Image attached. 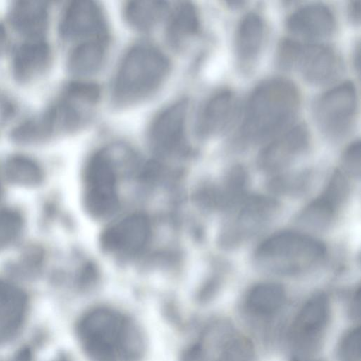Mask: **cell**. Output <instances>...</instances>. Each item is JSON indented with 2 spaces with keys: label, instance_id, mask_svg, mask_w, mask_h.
Instances as JSON below:
<instances>
[{
  "label": "cell",
  "instance_id": "6da1fadb",
  "mask_svg": "<svg viewBox=\"0 0 361 361\" xmlns=\"http://www.w3.org/2000/svg\"><path fill=\"white\" fill-rule=\"evenodd\" d=\"M300 94L293 82L272 78L251 93L239 129L241 145L268 142L291 127L298 114Z\"/></svg>",
  "mask_w": 361,
  "mask_h": 361
},
{
  "label": "cell",
  "instance_id": "7a4b0ae2",
  "mask_svg": "<svg viewBox=\"0 0 361 361\" xmlns=\"http://www.w3.org/2000/svg\"><path fill=\"white\" fill-rule=\"evenodd\" d=\"M76 334L92 361H137L144 350L139 328L126 314L111 308L87 312L78 322Z\"/></svg>",
  "mask_w": 361,
  "mask_h": 361
},
{
  "label": "cell",
  "instance_id": "3957f363",
  "mask_svg": "<svg viewBox=\"0 0 361 361\" xmlns=\"http://www.w3.org/2000/svg\"><path fill=\"white\" fill-rule=\"evenodd\" d=\"M170 61L159 49L139 43L124 54L116 71L112 100L116 107L137 104L152 96L166 80Z\"/></svg>",
  "mask_w": 361,
  "mask_h": 361
},
{
  "label": "cell",
  "instance_id": "277c9868",
  "mask_svg": "<svg viewBox=\"0 0 361 361\" xmlns=\"http://www.w3.org/2000/svg\"><path fill=\"white\" fill-rule=\"evenodd\" d=\"M326 247L308 234L293 231L276 233L257 247V266L268 272L293 276L317 266L326 256Z\"/></svg>",
  "mask_w": 361,
  "mask_h": 361
},
{
  "label": "cell",
  "instance_id": "5b68a950",
  "mask_svg": "<svg viewBox=\"0 0 361 361\" xmlns=\"http://www.w3.org/2000/svg\"><path fill=\"white\" fill-rule=\"evenodd\" d=\"M276 63L284 71H296L308 83L325 85L342 74L341 57L333 47L321 43L284 38L277 46Z\"/></svg>",
  "mask_w": 361,
  "mask_h": 361
},
{
  "label": "cell",
  "instance_id": "8992f818",
  "mask_svg": "<svg viewBox=\"0 0 361 361\" xmlns=\"http://www.w3.org/2000/svg\"><path fill=\"white\" fill-rule=\"evenodd\" d=\"M99 98L100 89L94 83L76 81L66 85L45 110L54 136L75 133L87 126Z\"/></svg>",
  "mask_w": 361,
  "mask_h": 361
},
{
  "label": "cell",
  "instance_id": "52a82bcc",
  "mask_svg": "<svg viewBox=\"0 0 361 361\" xmlns=\"http://www.w3.org/2000/svg\"><path fill=\"white\" fill-rule=\"evenodd\" d=\"M357 113V95L350 81L342 82L324 92L312 105L317 127L331 141H341L350 134Z\"/></svg>",
  "mask_w": 361,
  "mask_h": 361
},
{
  "label": "cell",
  "instance_id": "ba28073f",
  "mask_svg": "<svg viewBox=\"0 0 361 361\" xmlns=\"http://www.w3.org/2000/svg\"><path fill=\"white\" fill-rule=\"evenodd\" d=\"M278 202L264 195L245 197L235 207L224 224L219 241L225 249L240 245L255 235L275 216Z\"/></svg>",
  "mask_w": 361,
  "mask_h": 361
},
{
  "label": "cell",
  "instance_id": "9c48e42d",
  "mask_svg": "<svg viewBox=\"0 0 361 361\" xmlns=\"http://www.w3.org/2000/svg\"><path fill=\"white\" fill-rule=\"evenodd\" d=\"M85 200L94 216H104L118 205L116 173L111 152L104 149L89 160L85 172Z\"/></svg>",
  "mask_w": 361,
  "mask_h": 361
},
{
  "label": "cell",
  "instance_id": "30bf717a",
  "mask_svg": "<svg viewBox=\"0 0 361 361\" xmlns=\"http://www.w3.org/2000/svg\"><path fill=\"white\" fill-rule=\"evenodd\" d=\"M330 315V301L324 293L314 294L304 303L288 334L290 345L297 355L303 358L319 348Z\"/></svg>",
  "mask_w": 361,
  "mask_h": 361
},
{
  "label": "cell",
  "instance_id": "8fae6325",
  "mask_svg": "<svg viewBox=\"0 0 361 361\" xmlns=\"http://www.w3.org/2000/svg\"><path fill=\"white\" fill-rule=\"evenodd\" d=\"M188 109V100L180 99L155 117L149 130V142L155 152L173 155L186 149Z\"/></svg>",
  "mask_w": 361,
  "mask_h": 361
},
{
  "label": "cell",
  "instance_id": "7c38bea8",
  "mask_svg": "<svg viewBox=\"0 0 361 361\" xmlns=\"http://www.w3.org/2000/svg\"><path fill=\"white\" fill-rule=\"evenodd\" d=\"M59 33L68 40H107V25L102 8L93 1L70 2L61 18Z\"/></svg>",
  "mask_w": 361,
  "mask_h": 361
},
{
  "label": "cell",
  "instance_id": "4fadbf2b",
  "mask_svg": "<svg viewBox=\"0 0 361 361\" xmlns=\"http://www.w3.org/2000/svg\"><path fill=\"white\" fill-rule=\"evenodd\" d=\"M310 145V133L304 123L291 126L262 148L257 157L259 168L267 173H280L304 154Z\"/></svg>",
  "mask_w": 361,
  "mask_h": 361
},
{
  "label": "cell",
  "instance_id": "5bb4252c",
  "mask_svg": "<svg viewBox=\"0 0 361 361\" xmlns=\"http://www.w3.org/2000/svg\"><path fill=\"white\" fill-rule=\"evenodd\" d=\"M240 113L237 97L230 90H222L212 95L202 107L196 123V133L202 138H209L228 131Z\"/></svg>",
  "mask_w": 361,
  "mask_h": 361
},
{
  "label": "cell",
  "instance_id": "9a60e30c",
  "mask_svg": "<svg viewBox=\"0 0 361 361\" xmlns=\"http://www.w3.org/2000/svg\"><path fill=\"white\" fill-rule=\"evenodd\" d=\"M289 33L305 42L317 43L331 36L336 18L331 9L322 3L301 6L289 15L286 21Z\"/></svg>",
  "mask_w": 361,
  "mask_h": 361
},
{
  "label": "cell",
  "instance_id": "2e32d148",
  "mask_svg": "<svg viewBox=\"0 0 361 361\" xmlns=\"http://www.w3.org/2000/svg\"><path fill=\"white\" fill-rule=\"evenodd\" d=\"M150 235V225L142 214L129 215L112 224L102 238L104 248L123 256H133L141 252Z\"/></svg>",
  "mask_w": 361,
  "mask_h": 361
},
{
  "label": "cell",
  "instance_id": "e0dca14e",
  "mask_svg": "<svg viewBox=\"0 0 361 361\" xmlns=\"http://www.w3.org/2000/svg\"><path fill=\"white\" fill-rule=\"evenodd\" d=\"M29 309L26 293L15 283L0 279V346L20 333Z\"/></svg>",
  "mask_w": 361,
  "mask_h": 361
},
{
  "label": "cell",
  "instance_id": "ac0fdd59",
  "mask_svg": "<svg viewBox=\"0 0 361 361\" xmlns=\"http://www.w3.org/2000/svg\"><path fill=\"white\" fill-rule=\"evenodd\" d=\"M51 57L49 43L44 38L26 39L13 52L11 72L20 83H29L48 68Z\"/></svg>",
  "mask_w": 361,
  "mask_h": 361
},
{
  "label": "cell",
  "instance_id": "d6986e66",
  "mask_svg": "<svg viewBox=\"0 0 361 361\" xmlns=\"http://www.w3.org/2000/svg\"><path fill=\"white\" fill-rule=\"evenodd\" d=\"M264 38V23L256 12L246 13L240 20L235 37V54L238 68L248 73L255 67Z\"/></svg>",
  "mask_w": 361,
  "mask_h": 361
},
{
  "label": "cell",
  "instance_id": "ffe728a7",
  "mask_svg": "<svg viewBox=\"0 0 361 361\" xmlns=\"http://www.w3.org/2000/svg\"><path fill=\"white\" fill-rule=\"evenodd\" d=\"M8 19L13 29L26 39L44 38L49 20L48 3L35 0L13 1Z\"/></svg>",
  "mask_w": 361,
  "mask_h": 361
},
{
  "label": "cell",
  "instance_id": "44dd1931",
  "mask_svg": "<svg viewBox=\"0 0 361 361\" xmlns=\"http://www.w3.org/2000/svg\"><path fill=\"white\" fill-rule=\"evenodd\" d=\"M198 11L190 1H181L171 11L166 27L169 44L175 49H184L200 31Z\"/></svg>",
  "mask_w": 361,
  "mask_h": 361
},
{
  "label": "cell",
  "instance_id": "7402d4cb",
  "mask_svg": "<svg viewBox=\"0 0 361 361\" xmlns=\"http://www.w3.org/2000/svg\"><path fill=\"white\" fill-rule=\"evenodd\" d=\"M286 290L276 282H262L248 291L245 305L247 312L256 317H269L280 311L286 301Z\"/></svg>",
  "mask_w": 361,
  "mask_h": 361
},
{
  "label": "cell",
  "instance_id": "603a6c76",
  "mask_svg": "<svg viewBox=\"0 0 361 361\" xmlns=\"http://www.w3.org/2000/svg\"><path fill=\"white\" fill-rule=\"evenodd\" d=\"M106 43L107 40L99 39L79 42L68 55L69 71L80 77L97 73L104 62Z\"/></svg>",
  "mask_w": 361,
  "mask_h": 361
},
{
  "label": "cell",
  "instance_id": "cb8c5ba5",
  "mask_svg": "<svg viewBox=\"0 0 361 361\" xmlns=\"http://www.w3.org/2000/svg\"><path fill=\"white\" fill-rule=\"evenodd\" d=\"M248 176L245 169L239 164L233 166L226 173L222 183L210 190L211 205L224 209H231L245 196Z\"/></svg>",
  "mask_w": 361,
  "mask_h": 361
},
{
  "label": "cell",
  "instance_id": "d4e9b609",
  "mask_svg": "<svg viewBox=\"0 0 361 361\" xmlns=\"http://www.w3.org/2000/svg\"><path fill=\"white\" fill-rule=\"evenodd\" d=\"M169 9L164 1H130L124 6L123 16L127 23L140 32L153 29Z\"/></svg>",
  "mask_w": 361,
  "mask_h": 361
},
{
  "label": "cell",
  "instance_id": "484cf974",
  "mask_svg": "<svg viewBox=\"0 0 361 361\" xmlns=\"http://www.w3.org/2000/svg\"><path fill=\"white\" fill-rule=\"evenodd\" d=\"M4 175L11 183L26 187H34L44 178L42 169L34 159L24 155L9 157L4 165Z\"/></svg>",
  "mask_w": 361,
  "mask_h": 361
},
{
  "label": "cell",
  "instance_id": "4316f807",
  "mask_svg": "<svg viewBox=\"0 0 361 361\" xmlns=\"http://www.w3.org/2000/svg\"><path fill=\"white\" fill-rule=\"evenodd\" d=\"M338 209V206L321 194L303 209L298 220L306 227L321 230L331 224Z\"/></svg>",
  "mask_w": 361,
  "mask_h": 361
},
{
  "label": "cell",
  "instance_id": "83f0119b",
  "mask_svg": "<svg viewBox=\"0 0 361 361\" xmlns=\"http://www.w3.org/2000/svg\"><path fill=\"white\" fill-rule=\"evenodd\" d=\"M21 214L13 209L0 210V250L11 245L20 235L23 228Z\"/></svg>",
  "mask_w": 361,
  "mask_h": 361
},
{
  "label": "cell",
  "instance_id": "f1b7e54d",
  "mask_svg": "<svg viewBox=\"0 0 361 361\" xmlns=\"http://www.w3.org/2000/svg\"><path fill=\"white\" fill-rule=\"evenodd\" d=\"M254 348L245 337L233 336L224 345L215 361H252Z\"/></svg>",
  "mask_w": 361,
  "mask_h": 361
},
{
  "label": "cell",
  "instance_id": "f546056e",
  "mask_svg": "<svg viewBox=\"0 0 361 361\" xmlns=\"http://www.w3.org/2000/svg\"><path fill=\"white\" fill-rule=\"evenodd\" d=\"M337 355L338 361H360V326L344 334L338 343Z\"/></svg>",
  "mask_w": 361,
  "mask_h": 361
},
{
  "label": "cell",
  "instance_id": "4dcf8cb0",
  "mask_svg": "<svg viewBox=\"0 0 361 361\" xmlns=\"http://www.w3.org/2000/svg\"><path fill=\"white\" fill-rule=\"evenodd\" d=\"M309 176L305 172L289 174H279L270 183L271 190L281 193H295L306 188Z\"/></svg>",
  "mask_w": 361,
  "mask_h": 361
},
{
  "label": "cell",
  "instance_id": "1f68e13d",
  "mask_svg": "<svg viewBox=\"0 0 361 361\" xmlns=\"http://www.w3.org/2000/svg\"><path fill=\"white\" fill-rule=\"evenodd\" d=\"M345 173L359 177L361 170V149L360 141L352 142L345 150L343 158Z\"/></svg>",
  "mask_w": 361,
  "mask_h": 361
},
{
  "label": "cell",
  "instance_id": "d6a6232c",
  "mask_svg": "<svg viewBox=\"0 0 361 361\" xmlns=\"http://www.w3.org/2000/svg\"><path fill=\"white\" fill-rule=\"evenodd\" d=\"M348 16L349 20L355 25L360 24L361 19V1H351L348 7Z\"/></svg>",
  "mask_w": 361,
  "mask_h": 361
},
{
  "label": "cell",
  "instance_id": "836d02e7",
  "mask_svg": "<svg viewBox=\"0 0 361 361\" xmlns=\"http://www.w3.org/2000/svg\"><path fill=\"white\" fill-rule=\"evenodd\" d=\"M360 290L358 288L353 294L351 302L350 303V314L353 318L360 317Z\"/></svg>",
  "mask_w": 361,
  "mask_h": 361
},
{
  "label": "cell",
  "instance_id": "e575fe53",
  "mask_svg": "<svg viewBox=\"0 0 361 361\" xmlns=\"http://www.w3.org/2000/svg\"><path fill=\"white\" fill-rule=\"evenodd\" d=\"M11 361H32V350L28 347H23L18 350Z\"/></svg>",
  "mask_w": 361,
  "mask_h": 361
},
{
  "label": "cell",
  "instance_id": "d590c367",
  "mask_svg": "<svg viewBox=\"0 0 361 361\" xmlns=\"http://www.w3.org/2000/svg\"><path fill=\"white\" fill-rule=\"evenodd\" d=\"M7 44V37L4 27L0 24V54L4 51Z\"/></svg>",
  "mask_w": 361,
  "mask_h": 361
},
{
  "label": "cell",
  "instance_id": "8d00e7d4",
  "mask_svg": "<svg viewBox=\"0 0 361 361\" xmlns=\"http://www.w3.org/2000/svg\"><path fill=\"white\" fill-rule=\"evenodd\" d=\"M354 54V63L355 67L359 71L360 69V46L359 44L357 46L355 50Z\"/></svg>",
  "mask_w": 361,
  "mask_h": 361
},
{
  "label": "cell",
  "instance_id": "74e56055",
  "mask_svg": "<svg viewBox=\"0 0 361 361\" xmlns=\"http://www.w3.org/2000/svg\"><path fill=\"white\" fill-rule=\"evenodd\" d=\"M54 361H68V360L65 356H59L56 358Z\"/></svg>",
  "mask_w": 361,
  "mask_h": 361
},
{
  "label": "cell",
  "instance_id": "f35d334b",
  "mask_svg": "<svg viewBox=\"0 0 361 361\" xmlns=\"http://www.w3.org/2000/svg\"><path fill=\"white\" fill-rule=\"evenodd\" d=\"M2 195V185H1V177H0V199Z\"/></svg>",
  "mask_w": 361,
  "mask_h": 361
},
{
  "label": "cell",
  "instance_id": "ab89813d",
  "mask_svg": "<svg viewBox=\"0 0 361 361\" xmlns=\"http://www.w3.org/2000/svg\"><path fill=\"white\" fill-rule=\"evenodd\" d=\"M300 361H317V360H300Z\"/></svg>",
  "mask_w": 361,
  "mask_h": 361
}]
</instances>
